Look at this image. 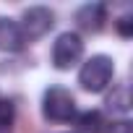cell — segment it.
Segmentation results:
<instances>
[{"label": "cell", "instance_id": "obj_1", "mask_svg": "<svg viewBox=\"0 0 133 133\" xmlns=\"http://www.w3.org/2000/svg\"><path fill=\"white\" fill-rule=\"evenodd\" d=\"M112 76H115V63L107 57V55H94L89 57L81 71H78V84L84 91H91V94H99L104 91L110 84H112Z\"/></svg>", "mask_w": 133, "mask_h": 133}, {"label": "cell", "instance_id": "obj_2", "mask_svg": "<svg viewBox=\"0 0 133 133\" xmlns=\"http://www.w3.org/2000/svg\"><path fill=\"white\" fill-rule=\"evenodd\" d=\"M42 112L47 120L55 123H71L76 117V99L68 89L63 86H50L42 97Z\"/></svg>", "mask_w": 133, "mask_h": 133}, {"label": "cell", "instance_id": "obj_3", "mask_svg": "<svg viewBox=\"0 0 133 133\" xmlns=\"http://www.w3.org/2000/svg\"><path fill=\"white\" fill-rule=\"evenodd\" d=\"M84 57V42L73 31H63L52 44V65L57 71H71Z\"/></svg>", "mask_w": 133, "mask_h": 133}, {"label": "cell", "instance_id": "obj_4", "mask_svg": "<svg viewBox=\"0 0 133 133\" xmlns=\"http://www.w3.org/2000/svg\"><path fill=\"white\" fill-rule=\"evenodd\" d=\"M52 24H55V13H52L50 8H44V5H34V8H26V11H24L18 26H21L26 42H29V39L44 37V34L52 29Z\"/></svg>", "mask_w": 133, "mask_h": 133}, {"label": "cell", "instance_id": "obj_5", "mask_svg": "<svg viewBox=\"0 0 133 133\" xmlns=\"http://www.w3.org/2000/svg\"><path fill=\"white\" fill-rule=\"evenodd\" d=\"M26 47V37L13 18H0V50L3 52H18Z\"/></svg>", "mask_w": 133, "mask_h": 133}, {"label": "cell", "instance_id": "obj_6", "mask_svg": "<svg viewBox=\"0 0 133 133\" xmlns=\"http://www.w3.org/2000/svg\"><path fill=\"white\" fill-rule=\"evenodd\" d=\"M107 21V5L102 3H89L84 8H78L76 13V24L84 29V31H99Z\"/></svg>", "mask_w": 133, "mask_h": 133}, {"label": "cell", "instance_id": "obj_7", "mask_svg": "<svg viewBox=\"0 0 133 133\" xmlns=\"http://www.w3.org/2000/svg\"><path fill=\"white\" fill-rule=\"evenodd\" d=\"M130 86L128 84H120L112 89V94L107 97V110L115 112V115H128L130 112Z\"/></svg>", "mask_w": 133, "mask_h": 133}, {"label": "cell", "instance_id": "obj_8", "mask_svg": "<svg viewBox=\"0 0 133 133\" xmlns=\"http://www.w3.org/2000/svg\"><path fill=\"white\" fill-rule=\"evenodd\" d=\"M104 128V117L97 110H86L81 115H76V133H102Z\"/></svg>", "mask_w": 133, "mask_h": 133}, {"label": "cell", "instance_id": "obj_9", "mask_svg": "<svg viewBox=\"0 0 133 133\" xmlns=\"http://www.w3.org/2000/svg\"><path fill=\"white\" fill-rule=\"evenodd\" d=\"M16 117V107L11 99H0V133H11Z\"/></svg>", "mask_w": 133, "mask_h": 133}, {"label": "cell", "instance_id": "obj_10", "mask_svg": "<svg viewBox=\"0 0 133 133\" xmlns=\"http://www.w3.org/2000/svg\"><path fill=\"white\" fill-rule=\"evenodd\" d=\"M117 31H120L123 37H130V34H133V18H130V16H123V18L117 21Z\"/></svg>", "mask_w": 133, "mask_h": 133}, {"label": "cell", "instance_id": "obj_11", "mask_svg": "<svg viewBox=\"0 0 133 133\" xmlns=\"http://www.w3.org/2000/svg\"><path fill=\"white\" fill-rule=\"evenodd\" d=\"M110 133H133V130H130V123L128 120H120V123H112L110 125Z\"/></svg>", "mask_w": 133, "mask_h": 133}]
</instances>
